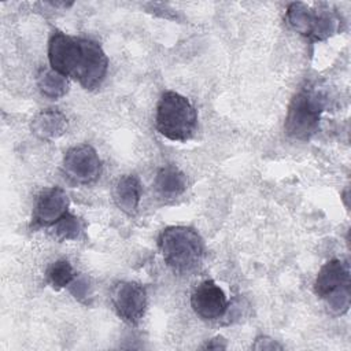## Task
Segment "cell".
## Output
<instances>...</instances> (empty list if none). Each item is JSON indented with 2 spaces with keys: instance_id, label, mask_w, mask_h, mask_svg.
Instances as JSON below:
<instances>
[{
  "instance_id": "obj_1",
  "label": "cell",
  "mask_w": 351,
  "mask_h": 351,
  "mask_svg": "<svg viewBox=\"0 0 351 351\" xmlns=\"http://www.w3.org/2000/svg\"><path fill=\"white\" fill-rule=\"evenodd\" d=\"M159 248L165 263L180 274L192 273L203 261V240L192 228H166L159 236Z\"/></svg>"
},
{
  "instance_id": "obj_2",
  "label": "cell",
  "mask_w": 351,
  "mask_h": 351,
  "mask_svg": "<svg viewBox=\"0 0 351 351\" xmlns=\"http://www.w3.org/2000/svg\"><path fill=\"white\" fill-rule=\"evenodd\" d=\"M155 123L158 132L166 138L186 141L195 133L197 114L185 96L167 90L159 99Z\"/></svg>"
},
{
  "instance_id": "obj_3",
  "label": "cell",
  "mask_w": 351,
  "mask_h": 351,
  "mask_svg": "<svg viewBox=\"0 0 351 351\" xmlns=\"http://www.w3.org/2000/svg\"><path fill=\"white\" fill-rule=\"evenodd\" d=\"M325 108V97L313 89L298 92L291 100L285 118V132L289 137L306 141L319 126L321 114Z\"/></svg>"
},
{
  "instance_id": "obj_4",
  "label": "cell",
  "mask_w": 351,
  "mask_h": 351,
  "mask_svg": "<svg viewBox=\"0 0 351 351\" xmlns=\"http://www.w3.org/2000/svg\"><path fill=\"white\" fill-rule=\"evenodd\" d=\"M317 296L328 302L335 314H343L350 306V266L341 259H330L317 274L314 282Z\"/></svg>"
},
{
  "instance_id": "obj_5",
  "label": "cell",
  "mask_w": 351,
  "mask_h": 351,
  "mask_svg": "<svg viewBox=\"0 0 351 351\" xmlns=\"http://www.w3.org/2000/svg\"><path fill=\"white\" fill-rule=\"evenodd\" d=\"M285 19L296 33L313 40H325L337 29V21L329 11H314L304 3H292Z\"/></svg>"
},
{
  "instance_id": "obj_6",
  "label": "cell",
  "mask_w": 351,
  "mask_h": 351,
  "mask_svg": "<svg viewBox=\"0 0 351 351\" xmlns=\"http://www.w3.org/2000/svg\"><path fill=\"white\" fill-rule=\"evenodd\" d=\"M107 69L108 59L101 47L96 41L81 38V52L73 78L77 80L82 88L92 90L101 84Z\"/></svg>"
},
{
  "instance_id": "obj_7",
  "label": "cell",
  "mask_w": 351,
  "mask_h": 351,
  "mask_svg": "<svg viewBox=\"0 0 351 351\" xmlns=\"http://www.w3.org/2000/svg\"><path fill=\"white\" fill-rule=\"evenodd\" d=\"M63 171L75 184H92L100 177L101 160L92 145H75L64 154Z\"/></svg>"
},
{
  "instance_id": "obj_8",
  "label": "cell",
  "mask_w": 351,
  "mask_h": 351,
  "mask_svg": "<svg viewBox=\"0 0 351 351\" xmlns=\"http://www.w3.org/2000/svg\"><path fill=\"white\" fill-rule=\"evenodd\" d=\"M114 308L119 318L129 325H136L147 308V292L143 285L132 281H121L112 289Z\"/></svg>"
},
{
  "instance_id": "obj_9",
  "label": "cell",
  "mask_w": 351,
  "mask_h": 351,
  "mask_svg": "<svg viewBox=\"0 0 351 351\" xmlns=\"http://www.w3.org/2000/svg\"><path fill=\"white\" fill-rule=\"evenodd\" d=\"M81 52V38L53 32L48 43V59L51 69L64 77H74L77 60Z\"/></svg>"
},
{
  "instance_id": "obj_10",
  "label": "cell",
  "mask_w": 351,
  "mask_h": 351,
  "mask_svg": "<svg viewBox=\"0 0 351 351\" xmlns=\"http://www.w3.org/2000/svg\"><path fill=\"white\" fill-rule=\"evenodd\" d=\"M191 306L196 315L206 321L221 318L228 308L225 292L213 280H206L196 287L191 296Z\"/></svg>"
},
{
  "instance_id": "obj_11",
  "label": "cell",
  "mask_w": 351,
  "mask_h": 351,
  "mask_svg": "<svg viewBox=\"0 0 351 351\" xmlns=\"http://www.w3.org/2000/svg\"><path fill=\"white\" fill-rule=\"evenodd\" d=\"M69 197L62 188L52 186L41 191L37 197L33 223L36 226H53L69 211Z\"/></svg>"
},
{
  "instance_id": "obj_12",
  "label": "cell",
  "mask_w": 351,
  "mask_h": 351,
  "mask_svg": "<svg viewBox=\"0 0 351 351\" xmlns=\"http://www.w3.org/2000/svg\"><path fill=\"white\" fill-rule=\"evenodd\" d=\"M112 197L119 210L128 215H134L137 213L141 197L140 180L133 174L121 177L114 185Z\"/></svg>"
},
{
  "instance_id": "obj_13",
  "label": "cell",
  "mask_w": 351,
  "mask_h": 351,
  "mask_svg": "<svg viewBox=\"0 0 351 351\" xmlns=\"http://www.w3.org/2000/svg\"><path fill=\"white\" fill-rule=\"evenodd\" d=\"M32 130L43 140H55L67 130V118L56 108L43 110L33 118Z\"/></svg>"
},
{
  "instance_id": "obj_14",
  "label": "cell",
  "mask_w": 351,
  "mask_h": 351,
  "mask_svg": "<svg viewBox=\"0 0 351 351\" xmlns=\"http://www.w3.org/2000/svg\"><path fill=\"white\" fill-rule=\"evenodd\" d=\"M155 188L163 197H177L186 189V177L176 166H163L156 173Z\"/></svg>"
},
{
  "instance_id": "obj_15",
  "label": "cell",
  "mask_w": 351,
  "mask_h": 351,
  "mask_svg": "<svg viewBox=\"0 0 351 351\" xmlns=\"http://www.w3.org/2000/svg\"><path fill=\"white\" fill-rule=\"evenodd\" d=\"M37 86L48 99H59L69 90V81L64 75L55 71L53 69L43 67L37 74Z\"/></svg>"
},
{
  "instance_id": "obj_16",
  "label": "cell",
  "mask_w": 351,
  "mask_h": 351,
  "mask_svg": "<svg viewBox=\"0 0 351 351\" xmlns=\"http://www.w3.org/2000/svg\"><path fill=\"white\" fill-rule=\"evenodd\" d=\"M47 278H48V282L55 289H60V288H64V287L70 285L74 281L75 273H74L73 266L70 265L69 261L59 259L48 267Z\"/></svg>"
},
{
  "instance_id": "obj_17",
  "label": "cell",
  "mask_w": 351,
  "mask_h": 351,
  "mask_svg": "<svg viewBox=\"0 0 351 351\" xmlns=\"http://www.w3.org/2000/svg\"><path fill=\"white\" fill-rule=\"evenodd\" d=\"M84 228L85 225L81 218L67 213L53 225V234L59 240H75L80 237Z\"/></svg>"
},
{
  "instance_id": "obj_18",
  "label": "cell",
  "mask_w": 351,
  "mask_h": 351,
  "mask_svg": "<svg viewBox=\"0 0 351 351\" xmlns=\"http://www.w3.org/2000/svg\"><path fill=\"white\" fill-rule=\"evenodd\" d=\"M255 350H281L282 347L280 344H277L274 340L269 339V337H259L256 339V343L252 346Z\"/></svg>"
},
{
  "instance_id": "obj_19",
  "label": "cell",
  "mask_w": 351,
  "mask_h": 351,
  "mask_svg": "<svg viewBox=\"0 0 351 351\" xmlns=\"http://www.w3.org/2000/svg\"><path fill=\"white\" fill-rule=\"evenodd\" d=\"M203 348H208V350H223L226 348V343L221 336H217L214 339H211Z\"/></svg>"
}]
</instances>
